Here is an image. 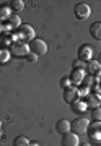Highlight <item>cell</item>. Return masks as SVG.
Instances as JSON below:
<instances>
[{"label": "cell", "mask_w": 101, "mask_h": 146, "mask_svg": "<svg viewBox=\"0 0 101 146\" xmlns=\"http://www.w3.org/2000/svg\"><path fill=\"white\" fill-rule=\"evenodd\" d=\"M15 33H16V36H18V41L28 42V44H29L33 39H36V31H34V28H33L31 25H28V23L21 25L20 29H16Z\"/></svg>", "instance_id": "6da1fadb"}, {"label": "cell", "mask_w": 101, "mask_h": 146, "mask_svg": "<svg viewBox=\"0 0 101 146\" xmlns=\"http://www.w3.org/2000/svg\"><path fill=\"white\" fill-rule=\"evenodd\" d=\"M88 125H90V119L86 117H77L74 122H70V127H72V133H77V135H85L88 131Z\"/></svg>", "instance_id": "7a4b0ae2"}, {"label": "cell", "mask_w": 101, "mask_h": 146, "mask_svg": "<svg viewBox=\"0 0 101 146\" xmlns=\"http://www.w3.org/2000/svg\"><path fill=\"white\" fill-rule=\"evenodd\" d=\"M74 15L77 20L80 21H85L88 20L91 16V7L88 5V3H85V2H80V3H77L74 8Z\"/></svg>", "instance_id": "3957f363"}, {"label": "cell", "mask_w": 101, "mask_h": 146, "mask_svg": "<svg viewBox=\"0 0 101 146\" xmlns=\"http://www.w3.org/2000/svg\"><path fill=\"white\" fill-rule=\"evenodd\" d=\"M29 50L33 54H36L37 57H41V55H46L47 54V42L41 39V37H36V39H33L29 42Z\"/></svg>", "instance_id": "277c9868"}, {"label": "cell", "mask_w": 101, "mask_h": 146, "mask_svg": "<svg viewBox=\"0 0 101 146\" xmlns=\"http://www.w3.org/2000/svg\"><path fill=\"white\" fill-rule=\"evenodd\" d=\"M10 52H11V55H13V57H18V58H21V57H26L28 54L31 52V50H29V44H28V42L16 41L15 44L11 46Z\"/></svg>", "instance_id": "5b68a950"}, {"label": "cell", "mask_w": 101, "mask_h": 146, "mask_svg": "<svg viewBox=\"0 0 101 146\" xmlns=\"http://www.w3.org/2000/svg\"><path fill=\"white\" fill-rule=\"evenodd\" d=\"M77 58L80 60H83V62H90L95 58V50H93V47L90 44H82L78 47V52H77Z\"/></svg>", "instance_id": "8992f818"}, {"label": "cell", "mask_w": 101, "mask_h": 146, "mask_svg": "<svg viewBox=\"0 0 101 146\" xmlns=\"http://www.w3.org/2000/svg\"><path fill=\"white\" fill-rule=\"evenodd\" d=\"M86 133L91 138L90 143H98V141H101V122H90Z\"/></svg>", "instance_id": "52a82bcc"}, {"label": "cell", "mask_w": 101, "mask_h": 146, "mask_svg": "<svg viewBox=\"0 0 101 146\" xmlns=\"http://www.w3.org/2000/svg\"><path fill=\"white\" fill-rule=\"evenodd\" d=\"M60 145H62V146H80L82 143H80V136L77 135V133L69 131V133L62 135V141H60Z\"/></svg>", "instance_id": "ba28073f"}, {"label": "cell", "mask_w": 101, "mask_h": 146, "mask_svg": "<svg viewBox=\"0 0 101 146\" xmlns=\"http://www.w3.org/2000/svg\"><path fill=\"white\" fill-rule=\"evenodd\" d=\"M62 98H64V102L67 104H74L75 101H78V89L75 88V86H70V88L64 89V94H62Z\"/></svg>", "instance_id": "9c48e42d"}, {"label": "cell", "mask_w": 101, "mask_h": 146, "mask_svg": "<svg viewBox=\"0 0 101 146\" xmlns=\"http://www.w3.org/2000/svg\"><path fill=\"white\" fill-rule=\"evenodd\" d=\"M101 72V63L98 62V60H90V62H86L85 65V73L86 75H90V76H96L98 73Z\"/></svg>", "instance_id": "30bf717a"}, {"label": "cell", "mask_w": 101, "mask_h": 146, "mask_svg": "<svg viewBox=\"0 0 101 146\" xmlns=\"http://www.w3.org/2000/svg\"><path fill=\"white\" fill-rule=\"evenodd\" d=\"M18 41V36L16 33H2L0 34V46H13L15 42Z\"/></svg>", "instance_id": "8fae6325"}, {"label": "cell", "mask_w": 101, "mask_h": 146, "mask_svg": "<svg viewBox=\"0 0 101 146\" xmlns=\"http://www.w3.org/2000/svg\"><path fill=\"white\" fill-rule=\"evenodd\" d=\"M56 131H57V133H60V135H65V133L72 131L70 122H69L67 119H60V120H57V123H56Z\"/></svg>", "instance_id": "7c38bea8"}, {"label": "cell", "mask_w": 101, "mask_h": 146, "mask_svg": "<svg viewBox=\"0 0 101 146\" xmlns=\"http://www.w3.org/2000/svg\"><path fill=\"white\" fill-rule=\"evenodd\" d=\"M85 76H86L85 70H72V73H70V80H72V84H74V86H75V84H77V86H80Z\"/></svg>", "instance_id": "4fadbf2b"}, {"label": "cell", "mask_w": 101, "mask_h": 146, "mask_svg": "<svg viewBox=\"0 0 101 146\" xmlns=\"http://www.w3.org/2000/svg\"><path fill=\"white\" fill-rule=\"evenodd\" d=\"M11 16V8L8 7V3L0 5V23H7Z\"/></svg>", "instance_id": "5bb4252c"}, {"label": "cell", "mask_w": 101, "mask_h": 146, "mask_svg": "<svg viewBox=\"0 0 101 146\" xmlns=\"http://www.w3.org/2000/svg\"><path fill=\"white\" fill-rule=\"evenodd\" d=\"M90 34L93 39L96 41H101V21H95L90 26Z\"/></svg>", "instance_id": "9a60e30c"}, {"label": "cell", "mask_w": 101, "mask_h": 146, "mask_svg": "<svg viewBox=\"0 0 101 146\" xmlns=\"http://www.w3.org/2000/svg\"><path fill=\"white\" fill-rule=\"evenodd\" d=\"M72 106V110H74L75 114H85L86 110H88V106H86L85 101H75L74 104H70Z\"/></svg>", "instance_id": "2e32d148"}, {"label": "cell", "mask_w": 101, "mask_h": 146, "mask_svg": "<svg viewBox=\"0 0 101 146\" xmlns=\"http://www.w3.org/2000/svg\"><path fill=\"white\" fill-rule=\"evenodd\" d=\"M7 23L10 25L11 31H16V29H20V26L23 25V23H21V18L16 15V13H15V15H11V16H10V20L7 21Z\"/></svg>", "instance_id": "e0dca14e"}, {"label": "cell", "mask_w": 101, "mask_h": 146, "mask_svg": "<svg viewBox=\"0 0 101 146\" xmlns=\"http://www.w3.org/2000/svg\"><path fill=\"white\" fill-rule=\"evenodd\" d=\"M8 7L11 8V11H15V13H20L21 10H25V2L23 0H11Z\"/></svg>", "instance_id": "ac0fdd59"}, {"label": "cell", "mask_w": 101, "mask_h": 146, "mask_svg": "<svg viewBox=\"0 0 101 146\" xmlns=\"http://www.w3.org/2000/svg\"><path fill=\"white\" fill-rule=\"evenodd\" d=\"M29 143H31V141L28 140V138H26L25 135H18V136L15 138V140H13L11 146H29Z\"/></svg>", "instance_id": "d6986e66"}, {"label": "cell", "mask_w": 101, "mask_h": 146, "mask_svg": "<svg viewBox=\"0 0 101 146\" xmlns=\"http://www.w3.org/2000/svg\"><path fill=\"white\" fill-rule=\"evenodd\" d=\"M90 117L93 122H101V107H95L90 110Z\"/></svg>", "instance_id": "ffe728a7"}, {"label": "cell", "mask_w": 101, "mask_h": 146, "mask_svg": "<svg viewBox=\"0 0 101 146\" xmlns=\"http://www.w3.org/2000/svg\"><path fill=\"white\" fill-rule=\"evenodd\" d=\"M11 57V52L8 49H0V63H7Z\"/></svg>", "instance_id": "44dd1931"}, {"label": "cell", "mask_w": 101, "mask_h": 146, "mask_svg": "<svg viewBox=\"0 0 101 146\" xmlns=\"http://www.w3.org/2000/svg\"><path fill=\"white\" fill-rule=\"evenodd\" d=\"M86 106H93V109L95 107H100V98L98 96H95V94H90L88 96V101H85Z\"/></svg>", "instance_id": "7402d4cb"}, {"label": "cell", "mask_w": 101, "mask_h": 146, "mask_svg": "<svg viewBox=\"0 0 101 146\" xmlns=\"http://www.w3.org/2000/svg\"><path fill=\"white\" fill-rule=\"evenodd\" d=\"M85 65L86 63L83 60H80V58H75L74 62H72V68L74 70H85Z\"/></svg>", "instance_id": "603a6c76"}, {"label": "cell", "mask_w": 101, "mask_h": 146, "mask_svg": "<svg viewBox=\"0 0 101 146\" xmlns=\"http://www.w3.org/2000/svg\"><path fill=\"white\" fill-rule=\"evenodd\" d=\"M70 86H74L70 76H64V78L60 80V88H62V89H67V88H70Z\"/></svg>", "instance_id": "cb8c5ba5"}, {"label": "cell", "mask_w": 101, "mask_h": 146, "mask_svg": "<svg viewBox=\"0 0 101 146\" xmlns=\"http://www.w3.org/2000/svg\"><path fill=\"white\" fill-rule=\"evenodd\" d=\"M93 81H95V76H90V75H86L85 78H83V81H82V84L83 86H86V88H90L91 89V86H93Z\"/></svg>", "instance_id": "d4e9b609"}, {"label": "cell", "mask_w": 101, "mask_h": 146, "mask_svg": "<svg viewBox=\"0 0 101 146\" xmlns=\"http://www.w3.org/2000/svg\"><path fill=\"white\" fill-rule=\"evenodd\" d=\"M77 89H78V96H90L91 94V89L86 88V86H83V84L77 86Z\"/></svg>", "instance_id": "484cf974"}, {"label": "cell", "mask_w": 101, "mask_h": 146, "mask_svg": "<svg viewBox=\"0 0 101 146\" xmlns=\"http://www.w3.org/2000/svg\"><path fill=\"white\" fill-rule=\"evenodd\" d=\"M25 58H26L28 62H31V63H34V62H37V58H39V57H37L36 54H33V52H29V54H28V55H26V57H25Z\"/></svg>", "instance_id": "4316f807"}, {"label": "cell", "mask_w": 101, "mask_h": 146, "mask_svg": "<svg viewBox=\"0 0 101 146\" xmlns=\"http://www.w3.org/2000/svg\"><path fill=\"white\" fill-rule=\"evenodd\" d=\"M29 146H41V145H39L37 141H31V143H29Z\"/></svg>", "instance_id": "83f0119b"}, {"label": "cell", "mask_w": 101, "mask_h": 146, "mask_svg": "<svg viewBox=\"0 0 101 146\" xmlns=\"http://www.w3.org/2000/svg\"><path fill=\"white\" fill-rule=\"evenodd\" d=\"M80 146H91V143H83V145H80Z\"/></svg>", "instance_id": "f1b7e54d"}, {"label": "cell", "mask_w": 101, "mask_h": 146, "mask_svg": "<svg viewBox=\"0 0 101 146\" xmlns=\"http://www.w3.org/2000/svg\"><path fill=\"white\" fill-rule=\"evenodd\" d=\"M2 33H3V28H2V23H0V34H2Z\"/></svg>", "instance_id": "f546056e"}, {"label": "cell", "mask_w": 101, "mask_h": 146, "mask_svg": "<svg viewBox=\"0 0 101 146\" xmlns=\"http://www.w3.org/2000/svg\"><path fill=\"white\" fill-rule=\"evenodd\" d=\"M0 127H2V120H0Z\"/></svg>", "instance_id": "4dcf8cb0"}, {"label": "cell", "mask_w": 101, "mask_h": 146, "mask_svg": "<svg viewBox=\"0 0 101 146\" xmlns=\"http://www.w3.org/2000/svg\"><path fill=\"white\" fill-rule=\"evenodd\" d=\"M0 135H2V131H0Z\"/></svg>", "instance_id": "1f68e13d"}, {"label": "cell", "mask_w": 101, "mask_h": 146, "mask_svg": "<svg viewBox=\"0 0 101 146\" xmlns=\"http://www.w3.org/2000/svg\"><path fill=\"white\" fill-rule=\"evenodd\" d=\"M100 107H101V104H100Z\"/></svg>", "instance_id": "d6a6232c"}]
</instances>
